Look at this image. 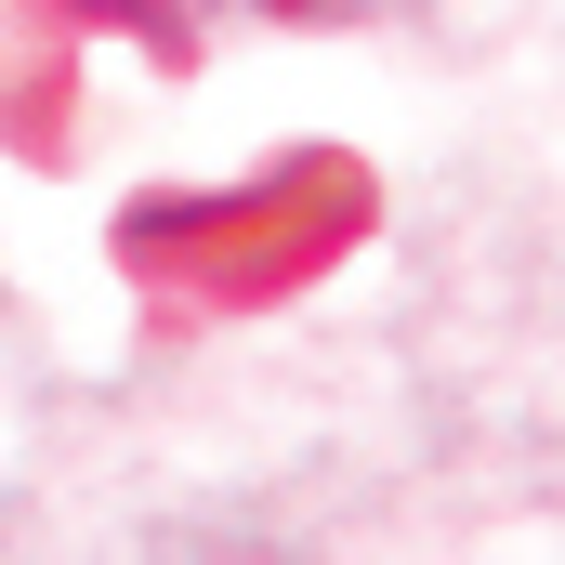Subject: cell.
Listing matches in <instances>:
<instances>
[]
</instances>
